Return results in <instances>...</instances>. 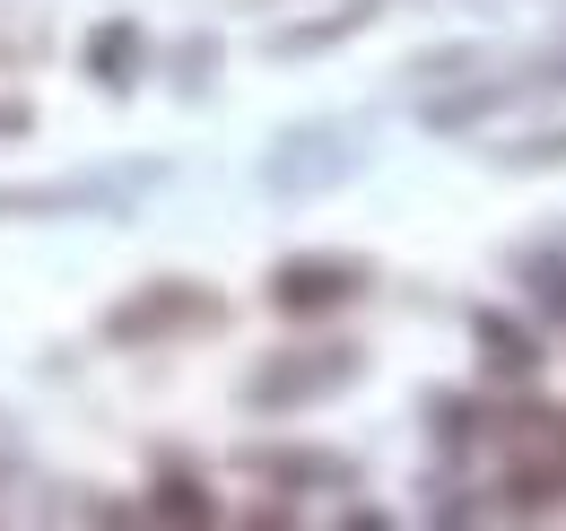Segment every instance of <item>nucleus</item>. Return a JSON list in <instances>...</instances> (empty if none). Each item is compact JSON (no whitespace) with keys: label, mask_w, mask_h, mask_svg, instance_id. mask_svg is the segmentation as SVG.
<instances>
[{"label":"nucleus","mask_w":566,"mask_h":531,"mask_svg":"<svg viewBox=\"0 0 566 531\" xmlns=\"http://www.w3.org/2000/svg\"><path fill=\"white\" fill-rule=\"evenodd\" d=\"M340 384H357V348H287V357L244 375V400L253 409H305V400L340 393Z\"/></svg>","instance_id":"f257e3e1"},{"label":"nucleus","mask_w":566,"mask_h":531,"mask_svg":"<svg viewBox=\"0 0 566 531\" xmlns=\"http://www.w3.org/2000/svg\"><path fill=\"white\" fill-rule=\"evenodd\" d=\"M366 279L375 270L349 262V253H296V262L271 270V305L280 314H340V305L366 296Z\"/></svg>","instance_id":"f03ea898"},{"label":"nucleus","mask_w":566,"mask_h":531,"mask_svg":"<svg viewBox=\"0 0 566 531\" xmlns=\"http://www.w3.org/2000/svg\"><path fill=\"white\" fill-rule=\"evenodd\" d=\"M218 323V296H201L192 279H157L140 305H123V314H105V332L114 340H157V332H210Z\"/></svg>","instance_id":"7ed1b4c3"},{"label":"nucleus","mask_w":566,"mask_h":531,"mask_svg":"<svg viewBox=\"0 0 566 531\" xmlns=\"http://www.w3.org/2000/svg\"><path fill=\"white\" fill-rule=\"evenodd\" d=\"M71 209H114L105 184H0V218H71Z\"/></svg>","instance_id":"20e7f679"},{"label":"nucleus","mask_w":566,"mask_h":531,"mask_svg":"<svg viewBox=\"0 0 566 531\" xmlns=\"http://www.w3.org/2000/svg\"><path fill=\"white\" fill-rule=\"evenodd\" d=\"M87 70H96V87H132V70H140V27H132V18L96 27V35H87Z\"/></svg>","instance_id":"39448f33"},{"label":"nucleus","mask_w":566,"mask_h":531,"mask_svg":"<svg viewBox=\"0 0 566 531\" xmlns=\"http://www.w3.org/2000/svg\"><path fill=\"white\" fill-rule=\"evenodd\" d=\"M471 332H480V348H489V366H496V375H532V366H541V340H532V332H514L505 314H480Z\"/></svg>","instance_id":"423d86ee"},{"label":"nucleus","mask_w":566,"mask_h":531,"mask_svg":"<svg viewBox=\"0 0 566 531\" xmlns=\"http://www.w3.org/2000/svg\"><path fill=\"white\" fill-rule=\"evenodd\" d=\"M366 18H375V0H349V9H340V18H323V27H287V35H280V53H314V44H340V35H357Z\"/></svg>","instance_id":"0eeeda50"},{"label":"nucleus","mask_w":566,"mask_h":531,"mask_svg":"<svg viewBox=\"0 0 566 531\" xmlns=\"http://www.w3.org/2000/svg\"><path fill=\"white\" fill-rule=\"evenodd\" d=\"M157 506H166V514H184V523H210V497H201L192 479H157Z\"/></svg>","instance_id":"6e6552de"},{"label":"nucleus","mask_w":566,"mask_h":531,"mask_svg":"<svg viewBox=\"0 0 566 531\" xmlns=\"http://www.w3.org/2000/svg\"><path fill=\"white\" fill-rule=\"evenodd\" d=\"M505 166H566V132H541L523 148H505Z\"/></svg>","instance_id":"1a4fd4ad"},{"label":"nucleus","mask_w":566,"mask_h":531,"mask_svg":"<svg viewBox=\"0 0 566 531\" xmlns=\"http://www.w3.org/2000/svg\"><path fill=\"white\" fill-rule=\"evenodd\" d=\"M541 296H549V305L566 314V270H541Z\"/></svg>","instance_id":"9d476101"}]
</instances>
